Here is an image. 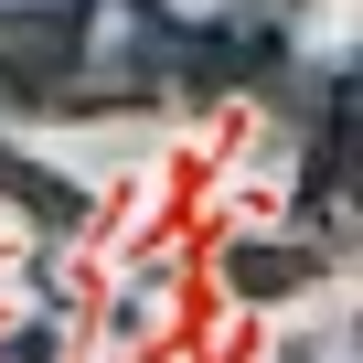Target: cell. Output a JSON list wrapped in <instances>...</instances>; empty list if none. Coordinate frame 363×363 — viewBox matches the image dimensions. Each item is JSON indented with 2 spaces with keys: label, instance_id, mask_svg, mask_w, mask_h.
<instances>
[{
  "label": "cell",
  "instance_id": "6da1fadb",
  "mask_svg": "<svg viewBox=\"0 0 363 363\" xmlns=\"http://www.w3.org/2000/svg\"><path fill=\"white\" fill-rule=\"evenodd\" d=\"M86 54H96V0H0V107L86 118Z\"/></svg>",
  "mask_w": 363,
  "mask_h": 363
},
{
  "label": "cell",
  "instance_id": "7a4b0ae2",
  "mask_svg": "<svg viewBox=\"0 0 363 363\" xmlns=\"http://www.w3.org/2000/svg\"><path fill=\"white\" fill-rule=\"evenodd\" d=\"M320 257H331L320 235H299V246H235V257H225V289H235V299H289V289L320 278Z\"/></svg>",
  "mask_w": 363,
  "mask_h": 363
},
{
  "label": "cell",
  "instance_id": "3957f363",
  "mask_svg": "<svg viewBox=\"0 0 363 363\" xmlns=\"http://www.w3.org/2000/svg\"><path fill=\"white\" fill-rule=\"evenodd\" d=\"M0 193H11V203H33V225H54V235H65V225L86 214V193H75V182H54V171H33V160L11 150V139H0Z\"/></svg>",
  "mask_w": 363,
  "mask_h": 363
},
{
  "label": "cell",
  "instance_id": "277c9868",
  "mask_svg": "<svg viewBox=\"0 0 363 363\" xmlns=\"http://www.w3.org/2000/svg\"><path fill=\"white\" fill-rule=\"evenodd\" d=\"M267 11H299V0H267Z\"/></svg>",
  "mask_w": 363,
  "mask_h": 363
}]
</instances>
